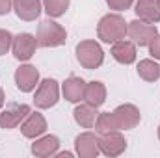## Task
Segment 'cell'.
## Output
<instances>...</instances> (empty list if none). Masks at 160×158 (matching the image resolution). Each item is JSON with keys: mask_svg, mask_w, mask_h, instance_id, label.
Listing matches in <instances>:
<instances>
[{"mask_svg": "<svg viewBox=\"0 0 160 158\" xmlns=\"http://www.w3.org/2000/svg\"><path fill=\"white\" fill-rule=\"evenodd\" d=\"M127 32L128 28L119 15H106L99 24V37L106 43H116L119 39H125Z\"/></svg>", "mask_w": 160, "mask_h": 158, "instance_id": "obj_1", "label": "cell"}, {"mask_svg": "<svg viewBox=\"0 0 160 158\" xmlns=\"http://www.w3.org/2000/svg\"><path fill=\"white\" fill-rule=\"evenodd\" d=\"M38 43L41 47L62 45V43H65V30L52 21H43L38 30Z\"/></svg>", "mask_w": 160, "mask_h": 158, "instance_id": "obj_2", "label": "cell"}, {"mask_svg": "<svg viewBox=\"0 0 160 158\" xmlns=\"http://www.w3.org/2000/svg\"><path fill=\"white\" fill-rule=\"evenodd\" d=\"M77 52H78V60L80 63L88 69H95L102 63V50L97 43L93 41H84L77 47Z\"/></svg>", "mask_w": 160, "mask_h": 158, "instance_id": "obj_3", "label": "cell"}, {"mask_svg": "<svg viewBox=\"0 0 160 158\" xmlns=\"http://www.w3.org/2000/svg\"><path fill=\"white\" fill-rule=\"evenodd\" d=\"M128 34H130V37L136 41L138 45L145 47V45H151L153 39L157 37V28L153 24H149V22H138V21H134V22H130Z\"/></svg>", "mask_w": 160, "mask_h": 158, "instance_id": "obj_4", "label": "cell"}, {"mask_svg": "<svg viewBox=\"0 0 160 158\" xmlns=\"http://www.w3.org/2000/svg\"><path fill=\"white\" fill-rule=\"evenodd\" d=\"M58 101V86L54 80H43L36 93V104L39 108H50Z\"/></svg>", "mask_w": 160, "mask_h": 158, "instance_id": "obj_5", "label": "cell"}, {"mask_svg": "<svg viewBox=\"0 0 160 158\" xmlns=\"http://www.w3.org/2000/svg\"><path fill=\"white\" fill-rule=\"evenodd\" d=\"M112 117H114L116 128H132V126L140 121V114H138V110H136L134 106L125 104V106H119V108L112 114Z\"/></svg>", "mask_w": 160, "mask_h": 158, "instance_id": "obj_6", "label": "cell"}, {"mask_svg": "<svg viewBox=\"0 0 160 158\" xmlns=\"http://www.w3.org/2000/svg\"><path fill=\"white\" fill-rule=\"evenodd\" d=\"M36 45H38L36 37H32L30 34H21V36L15 37L13 54H15L19 60H28V58H32V54H34V50H36Z\"/></svg>", "mask_w": 160, "mask_h": 158, "instance_id": "obj_7", "label": "cell"}, {"mask_svg": "<svg viewBox=\"0 0 160 158\" xmlns=\"http://www.w3.org/2000/svg\"><path fill=\"white\" fill-rule=\"evenodd\" d=\"M38 78H39V75H38L36 67H32V65L19 67V71L15 73V82L21 91H32L38 84Z\"/></svg>", "mask_w": 160, "mask_h": 158, "instance_id": "obj_8", "label": "cell"}, {"mask_svg": "<svg viewBox=\"0 0 160 158\" xmlns=\"http://www.w3.org/2000/svg\"><path fill=\"white\" fill-rule=\"evenodd\" d=\"M28 112H30V108H28L26 104H22V106H19V104L9 106V108L0 116V126H2V128H13V126H17V125L21 123V119L28 116Z\"/></svg>", "mask_w": 160, "mask_h": 158, "instance_id": "obj_9", "label": "cell"}, {"mask_svg": "<svg viewBox=\"0 0 160 158\" xmlns=\"http://www.w3.org/2000/svg\"><path fill=\"white\" fill-rule=\"evenodd\" d=\"M136 13L140 19H143V22L155 24L160 21V7L157 0H140L136 4Z\"/></svg>", "mask_w": 160, "mask_h": 158, "instance_id": "obj_10", "label": "cell"}, {"mask_svg": "<svg viewBox=\"0 0 160 158\" xmlns=\"http://www.w3.org/2000/svg\"><path fill=\"white\" fill-rule=\"evenodd\" d=\"M99 143H101V149L104 155H119L125 149V140L121 138V134L114 132V130L104 132V136L99 140Z\"/></svg>", "mask_w": 160, "mask_h": 158, "instance_id": "obj_11", "label": "cell"}, {"mask_svg": "<svg viewBox=\"0 0 160 158\" xmlns=\"http://www.w3.org/2000/svg\"><path fill=\"white\" fill-rule=\"evenodd\" d=\"M112 56L119 62V63H132L136 60V50L134 45L130 41H116V45L112 47Z\"/></svg>", "mask_w": 160, "mask_h": 158, "instance_id": "obj_12", "label": "cell"}, {"mask_svg": "<svg viewBox=\"0 0 160 158\" xmlns=\"http://www.w3.org/2000/svg\"><path fill=\"white\" fill-rule=\"evenodd\" d=\"M13 4H15L17 15L26 21H32L39 15V0H13Z\"/></svg>", "mask_w": 160, "mask_h": 158, "instance_id": "obj_13", "label": "cell"}, {"mask_svg": "<svg viewBox=\"0 0 160 158\" xmlns=\"http://www.w3.org/2000/svg\"><path fill=\"white\" fill-rule=\"evenodd\" d=\"M84 93H86V84L80 78H69L63 84V95L71 102H77L80 99H84Z\"/></svg>", "mask_w": 160, "mask_h": 158, "instance_id": "obj_14", "label": "cell"}, {"mask_svg": "<svg viewBox=\"0 0 160 158\" xmlns=\"http://www.w3.org/2000/svg\"><path fill=\"white\" fill-rule=\"evenodd\" d=\"M45 128H47V125H45V119L41 114H32L30 117L26 119V123L22 125V134L26 136V138H36V136H39L45 132Z\"/></svg>", "mask_w": 160, "mask_h": 158, "instance_id": "obj_15", "label": "cell"}, {"mask_svg": "<svg viewBox=\"0 0 160 158\" xmlns=\"http://www.w3.org/2000/svg\"><path fill=\"white\" fill-rule=\"evenodd\" d=\"M97 143H99V140L93 134H82L77 138V151L82 156H95L97 155Z\"/></svg>", "mask_w": 160, "mask_h": 158, "instance_id": "obj_16", "label": "cell"}, {"mask_svg": "<svg viewBox=\"0 0 160 158\" xmlns=\"http://www.w3.org/2000/svg\"><path fill=\"white\" fill-rule=\"evenodd\" d=\"M84 99L88 101V104L91 106H101L104 102V86L101 82H91L86 86V93H84Z\"/></svg>", "mask_w": 160, "mask_h": 158, "instance_id": "obj_17", "label": "cell"}, {"mask_svg": "<svg viewBox=\"0 0 160 158\" xmlns=\"http://www.w3.org/2000/svg\"><path fill=\"white\" fill-rule=\"evenodd\" d=\"M97 112H95V108L91 106V104H86V106H78L77 110H75V119L78 121L82 126H86V128H91L95 123H97Z\"/></svg>", "mask_w": 160, "mask_h": 158, "instance_id": "obj_18", "label": "cell"}, {"mask_svg": "<svg viewBox=\"0 0 160 158\" xmlns=\"http://www.w3.org/2000/svg\"><path fill=\"white\" fill-rule=\"evenodd\" d=\"M58 145H60L58 138H54V136H47V138L39 140L38 143H34L32 151H34V155H39V156H47V155H52V153H56Z\"/></svg>", "mask_w": 160, "mask_h": 158, "instance_id": "obj_19", "label": "cell"}, {"mask_svg": "<svg viewBox=\"0 0 160 158\" xmlns=\"http://www.w3.org/2000/svg\"><path fill=\"white\" fill-rule=\"evenodd\" d=\"M138 73H140L142 78L153 82V80H157L160 77V67L155 62H151V60H143V62H140V65H138Z\"/></svg>", "mask_w": 160, "mask_h": 158, "instance_id": "obj_20", "label": "cell"}, {"mask_svg": "<svg viewBox=\"0 0 160 158\" xmlns=\"http://www.w3.org/2000/svg\"><path fill=\"white\" fill-rule=\"evenodd\" d=\"M43 4H45V9H47L48 15L60 17V15L65 13V9L69 6V0H43Z\"/></svg>", "mask_w": 160, "mask_h": 158, "instance_id": "obj_21", "label": "cell"}, {"mask_svg": "<svg viewBox=\"0 0 160 158\" xmlns=\"http://www.w3.org/2000/svg\"><path fill=\"white\" fill-rule=\"evenodd\" d=\"M9 45H11V36H9V32H4V30H0V56L8 52Z\"/></svg>", "mask_w": 160, "mask_h": 158, "instance_id": "obj_22", "label": "cell"}, {"mask_svg": "<svg viewBox=\"0 0 160 158\" xmlns=\"http://www.w3.org/2000/svg\"><path fill=\"white\" fill-rule=\"evenodd\" d=\"M108 4H110V7H114V9H127L130 4H132V0H106Z\"/></svg>", "mask_w": 160, "mask_h": 158, "instance_id": "obj_23", "label": "cell"}, {"mask_svg": "<svg viewBox=\"0 0 160 158\" xmlns=\"http://www.w3.org/2000/svg\"><path fill=\"white\" fill-rule=\"evenodd\" d=\"M151 54L155 58H160V36H157L153 39V43H151Z\"/></svg>", "mask_w": 160, "mask_h": 158, "instance_id": "obj_24", "label": "cell"}, {"mask_svg": "<svg viewBox=\"0 0 160 158\" xmlns=\"http://www.w3.org/2000/svg\"><path fill=\"white\" fill-rule=\"evenodd\" d=\"M11 2H13V0H0V15H4V13H8V11H9Z\"/></svg>", "mask_w": 160, "mask_h": 158, "instance_id": "obj_25", "label": "cell"}, {"mask_svg": "<svg viewBox=\"0 0 160 158\" xmlns=\"http://www.w3.org/2000/svg\"><path fill=\"white\" fill-rule=\"evenodd\" d=\"M2 102H4V95H2V89H0V106H2Z\"/></svg>", "mask_w": 160, "mask_h": 158, "instance_id": "obj_26", "label": "cell"}, {"mask_svg": "<svg viewBox=\"0 0 160 158\" xmlns=\"http://www.w3.org/2000/svg\"><path fill=\"white\" fill-rule=\"evenodd\" d=\"M157 4H158V7H160V0H157Z\"/></svg>", "mask_w": 160, "mask_h": 158, "instance_id": "obj_27", "label": "cell"}, {"mask_svg": "<svg viewBox=\"0 0 160 158\" xmlns=\"http://www.w3.org/2000/svg\"><path fill=\"white\" fill-rule=\"evenodd\" d=\"M158 136H160V130H158Z\"/></svg>", "mask_w": 160, "mask_h": 158, "instance_id": "obj_28", "label": "cell"}]
</instances>
